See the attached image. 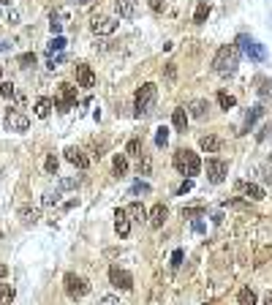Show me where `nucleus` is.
<instances>
[{
    "mask_svg": "<svg viewBox=\"0 0 272 305\" xmlns=\"http://www.w3.org/2000/svg\"><path fill=\"white\" fill-rule=\"evenodd\" d=\"M155 101H158V88L153 82H145L133 96V109H136V117H145L155 109Z\"/></svg>",
    "mask_w": 272,
    "mask_h": 305,
    "instance_id": "obj_1",
    "label": "nucleus"
},
{
    "mask_svg": "<svg viewBox=\"0 0 272 305\" xmlns=\"http://www.w3.org/2000/svg\"><path fill=\"white\" fill-rule=\"evenodd\" d=\"M237 63H239V46L237 44H226V46L218 49V54H215L212 68L218 74H231L237 68Z\"/></svg>",
    "mask_w": 272,
    "mask_h": 305,
    "instance_id": "obj_2",
    "label": "nucleus"
},
{
    "mask_svg": "<svg viewBox=\"0 0 272 305\" xmlns=\"http://www.w3.org/2000/svg\"><path fill=\"white\" fill-rule=\"evenodd\" d=\"M174 169L180 172L182 177H196L199 172H202V161H199V155L194 150H185V147H180L177 153H174Z\"/></svg>",
    "mask_w": 272,
    "mask_h": 305,
    "instance_id": "obj_3",
    "label": "nucleus"
},
{
    "mask_svg": "<svg viewBox=\"0 0 272 305\" xmlns=\"http://www.w3.org/2000/svg\"><path fill=\"white\" fill-rule=\"evenodd\" d=\"M90 292V284H87V278L76 275V272H68L66 275V294L71 300H82V297Z\"/></svg>",
    "mask_w": 272,
    "mask_h": 305,
    "instance_id": "obj_4",
    "label": "nucleus"
},
{
    "mask_svg": "<svg viewBox=\"0 0 272 305\" xmlns=\"http://www.w3.org/2000/svg\"><path fill=\"white\" fill-rule=\"evenodd\" d=\"M117 27H120V22L115 17H103V14L93 17V22H90V30L95 36H112V33H117Z\"/></svg>",
    "mask_w": 272,
    "mask_h": 305,
    "instance_id": "obj_5",
    "label": "nucleus"
},
{
    "mask_svg": "<svg viewBox=\"0 0 272 305\" xmlns=\"http://www.w3.org/2000/svg\"><path fill=\"white\" fill-rule=\"evenodd\" d=\"M76 104V88L74 85H68V82H63L60 85V98H55V109H58V112H68L71 106Z\"/></svg>",
    "mask_w": 272,
    "mask_h": 305,
    "instance_id": "obj_6",
    "label": "nucleus"
},
{
    "mask_svg": "<svg viewBox=\"0 0 272 305\" xmlns=\"http://www.w3.org/2000/svg\"><path fill=\"white\" fill-rule=\"evenodd\" d=\"M237 41H239V46H242V49H245V54H248V58L253 60V63H261V60L267 58V49H264V46H261L259 41H253V38H248V36H239Z\"/></svg>",
    "mask_w": 272,
    "mask_h": 305,
    "instance_id": "obj_7",
    "label": "nucleus"
},
{
    "mask_svg": "<svg viewBox=\"0 0 272 305\" xmlns=\"http://www.w3.org/2000/svg\"><path fill=\"white\" fill-rule=\"evenodd\" d=\"M6 128L14 131V134H22V131L30 128V117L17 112V109H9V112H6Z\"/></svg>",
    "mask_w": 272,
    "mask_h": 305,
    "instance_id": "obj_8",
    "label": "nucleus"
},
{
    "mask_svg": "<svg viewBox=\"0 0 272 305\" xmlns=\"http://www.w3.org/2000/svg\"><path fill=\"white\" fill-rule=\"evenodd\" d=\"M204 169H207V180H210V183H223L226 172H229L226 161H221V158H207Z\"/></svg>",
    "mask_w": 272,
    "mask_h": 305,
    "instance_id": "obj_9",
    "label": "nucleus"
},
{
    "mask_svg": "<svg viewBox=\"0 0 272 305\" xmlns=\"http://www.w3.org/2000/svg\"><path fill=\"white\" fill-rule=\"evenodd\" d=\"M109 281H112V286H115V289H123V292H131V289H133V278H131V272H128V270L112 267L109 270Z\"/></svg>",
    "mask_w": 272,
    "mask_h": 305,
    "instance_id": "obj_10",
    "label": "nucleus"
},
{
    "mask_svg": "<svg viewBox=\"0 0 272 305\" xmlns=\"http://www.w3.org/2000/svg\"><path fill=\"white\" fill-rule=\"evenodd\" d=\"M76 82H79V88H93L95 85V74H93V68L87 63L76 66Z\"/></svg>",
    "mask_w": 272,
    "mask_h": 305,
    "instance_id": "obj_11",
    "label": "nucleus"
},
{
    "mask_svg": "<svg viewBox=\"0 0 272 305\" xmlns=\"http://www.w3.org/2000/svg\"><path fill=\"white\" fill-rule=\"evenodd\" d=\"M115 232L120 237H128V234H131V218H128L125 210H117L115 213Z\"/></svg>",
    "mask_w": 272,
    "mask_h": 305,
    "instance_id": "obj_12",
    "label": "nucleus"
},
{
    "mask_svg": "<svg viewBox=\"0 0 272 305\" xmlns=\"http://www.w3.org/2000/svg\"><path fill=\"white\" fill-rule=\"evenodd\" d=\"M147 218H150V226H153V229H161L164 221L169 218V210H166V205H155L153 210H150Z\"/></svg>",
    "mask_w": 272,
    "mask_h": 305,
    "instance_id": "obj_13",
    "label": "nucleus"
},
{
    "mask_svg": "<svg viewBox=\"0 0 272 305\" xmlns=\"http://www.w3.org/2000/svg\"><path fill=\"white\" fill-rule=\"evenodd\" d=\"M237 188L242 191L248 199H253V202L264 199V188H261V185H256V183H237Z\"/></svg>",
    "mask_w": 272,
    "mask_h": 305,
    "instance_id": "obj_14",
    "label": "nucleus"
},
{
    "mask_svg": "<svg viewBox=\"0 0 272 305\" xmlns=\"http://www.w3.org/2000/svg\"><path fill=\"white\" fill-rule=\"evenodd\" d=\"M66 158H68L71 163H74L76 169H87V167H90V161H87V155H85L82 150H76V147H68V150H66Z\"/></svg>",
    "mask_w": 272,
    "mask_h": 305,
    "instance_id": "obj_15",
    "label": "nucleus"
},
{
    "mask_svg": "<svg viewBox=\"0 0 272 305\" xmlns=\"http://www.w3.org/2000/svg\"><path fill=\"white\" fill-rule=\"evenodd\" d=\"M115 9L123 19L136 17V0H115Z\"/></svg>",
    "mask_w": 272,
    "mask_h": 305,
    "instance_id": "obj_16",
    "label": "nucleus"
},
{
    "mask_svg": "<svg viewBox=\"0 0 272 305\" xmlns=\"http://www.w3.org/2000/svg\"><path fill=\"white\" fill-rule=\"evenodd\" d=\"M199 147H202L204 153H221V147H223V142H221L218 136L207 134V136H202V139H199Z\"/></svg>",
    "mask_w": 272,
    "mask_h": 305,
    "instance_id": "obj_17",
    "label": "nucleus"
},
{
    "mask_svg": "<svg viewBox=\"0 0 272 305\" xmlns=\"http://www.w3.org/2000/svg\"><path fill=\"white\" fill-rule=\"evenodd\" d=\"M125 213H128V218H131V221H145L147 218V210H145V205H142V202H131V205L125 207Z\"/></svg>",
    "mask_w": 272,
    "mask_h": 305,
    "instance_id": "obj_18",
    "label": "nucleus"
},
{
    "mask_svg": "<svg viewBox=\"0 0 272 305\" xmlns=\"http://www.w3.org/2000/svg\"><path fill=\"white\" fill-rule=\"evenodd\" d=\"M172 126L177 128V131H185V128H188V109H185V106H177V109H174Z\"/></svg>",
    "mask_w": 272,
    "mask_h": 305,
    "instance_id": "obj_19",
    "label": "nucleus"
},
{
    "mask_svg": "<svg viewBox=\"0 0 272 305\" xmlns=\"http://www.w3.org/2000/svg\"><path fill=\"white\" fill-rule=\"evenodd\" d=\"M66 19H68V14L63 11V9L52 11V14H49V27H52V33H60L63 25H66Z\"/></svg>",
    "mask_w": 272,
    "mask_h": 305,
    "instance_id": "obj_20",
    "label": "nucleus"
},
{
    "mask_svg": "<svg viewBox=\"0 0 272 305\" xmlns=\"http://www.w3.org/2000/svg\"><path fill=\"white\" fill-rule=\"evenodd\" d=\"M207 109H210V104H207L204 98H194V101L188 104V115H191V117H204Z\"/></svg>",
    "mask_w": 272,
    "mask_h": 305,
    "instance_id": "obj_21",
    "label": "nucleus"
},
{
    "mask_svg": "<svg viewBox=\"0 0 272 305\" xmlns=\"http://www.w3.org/2000/svg\"><path fill=\"white\" fill-rule=\"evenodd\" d=\"M33 112H36V117H41V120H46V117H49V112H52V101L49 98H38L36 101V106H33Z\"/></svg>",
    "mask_w": 272,
    "mask_h": 305,
    "instance_id": "obj_22",
    "label": "nucleus"
},
{
    "mask_svg": "<svg viewBox=\"0 0 272 305\" xmlns=\"http://www.w3.org/2000/svg\"><path fill=\"white\" fill-rule=\"evenodd\" d=\"M210 11H212V6L207 3V0H202V3L196 6V14H194V22L196 25H204L207 22V17H210Z\"/></svg>",
    "mask_w": 272,
    "mask_h": 305,
    "instance_id": "obj_23",
    "label": "nucleus"
},
{
    "mask_svg": "<svg viewBox=\"0 0 272 305\" xmlns=\"http://www.w3.org/2000/svg\"><path fill=\"white\" fill-rule=\"evenodd\" d=\"M261 115H264V106H261V104H259V106H253L251 112L245 115V131H251V128H253V123L259 120Z\"/></svg>",
    "mask_w": 272,
    "mask_h": 305,
    "instance_id": "obj_24",
    "label": "nucleus"
},
{
    "mask_svg": "<svg viewBox=\"0 0 272 305\" xmlns=\"http://www.w3.org/2000/svg\"><path fill=\"white\" fill-rule=\"evenodd\" d=\"M125 155H131V158H142V139H128Z\"/></svg>",
    "mask_w": 272,
    "mask_h": 305,
    "instance_id": "obj_25",
    "label": "nucleus"
},
{
    "mask_svg": "<svg viewBox=\"0 0 272 305\" xmlns=\"http://www.w3.org/2000/svg\"><path fill=\"white\" fill-rule=\"evenodd\" d=\"M237 305H256V292L251 286H245L242 292H239V297H237Z\"/></svg>",
    "mask_w": 272,
    "mask_h": 305,
    "instance_id": "obj_26",
    "label": "nucleus"
},
{
    "mask_svg": "<svg viewBox=\"0 0 272 305\" xmlns=\"http://www.w3.org/2000/svg\"><path fill=\"white\" fill-rule=\"evenodd\" d=\"M218 104H221V109H234V106H237V98L229 96L226 90H221V93H218Z\"/></svg>",
    "mask_w": 272,
    "mask_h": 305,
    "instance_id": "obj_27",
    "label": "nucleus"
},
{
    "mask_svg": "<svg viewBox=\"0 0 272 305\" xmlns=\"http://www.w3.org/2000/svg\"><path fill=\"white\" fill-rule=\"evenodd\" d=\"M112 169H115V177H123L128 172V158H125V155H115V167H112Z\"/></svg>",
    "mask_w": 272,
    "mask_h": 305,
    "instance_id": "obj_28",
    "label": "nucleus"
},
{
    "mask_svg": "<svg viewBox=\"0 0 272 305\" xmlns=\"http://www.w3.org/2000/svg\"><path fill=\"white\" fill-rule=\"evenodd\" d=\"M14 302V289L9 284H0V305H11Z\"/></svg>",
    "mask_w": 272,
    "mask_h": 305,
    "instance_id": "obj_29",
    "label": "nucleus"
},
{
    "mask_svg": "<svg viewBox=\"0 0 272 305\" xmlns=\"http://www.w3.org/2000/svg\"><path fill=\"white\" fill-rule=\"evenodd\" d=\"M19 218H22V224H36L38 221V210H30V207H22L19 210Z\"/></svg>",
    "mask_w": 272,
    "mask_h": 305,
    "instance_id": "obj_30",
    "label": "nucleus"
},
{
    "mask_svg": "<svg viewBox=\"0 0 272 305\" xmlns=\"http://www.w3.org/2000/svg\"><path fill=\"white\" fill-rule=\"evenodd\" d=\"M207 213V207L204 205H194V207H182V218H199V215H204Z\"/></svg>",
    "mask_w": 272,
    "mask_h": 305,
    "instance_id": "obj_31",
    "label": "nucleus"
},
{
    "mask_svg": "<svg viewBox=\"0 0 272 305\" xmlns=\"http://www.w3.org/2000/svg\"><path fill=\"white\" fill-rule=\"evenodd\" d=\"M63 49H66V38H63V36H55L52 41H49V46H46V52H49V54L63 52Z\"/></svg>",
    "mask_w": 272,
    "mask_h": 305,
    "instance_id": "obj_32",
    "label": "nucleus"
},
{
    "mask_svg": "<svg viewBox=\"0 0 272 305\" xmlns=\"http://www.w3.org/2000/svg\"><path fill=\"white\" fill-rule=\"evenodd\" d=\"M155 145H158V147H166V145H169V128H166V126L158 128V134H155Z\"/></svg>",
    "mask_w": 272,
    "mask_h": 305,
    "instance_id": "obj_33",
    "label": "nucleus"
},
{
    "mask_svg": "<svg viewBox=\"0 0 272 305\" xmlns=\"http://www.w3.org/2000/svg\"><path fill=\"white\" fill-rule=\"evenodd\" d=\"M17 63L22 68H30V66H36V52H28V54H19V60Z\"/></svg>",
    "mask_w": 272,
    "mask_h": 305,
    "instance_id": "obj_34",
    "label": "nucleus"
},
{
    "mask_svg": "<svg viewBox=\"0 0 272 305\" xmlns=\"http://www.w3.org/2000/svg\"><path fill=\"white\" fill-rule=\"evenodd\" d=\"M63 63H66V54L60 52V54H49V63H46V66H49L52 71H55V68H60Z\"/></svg>",
    "mask_w": 272,
    "mask_h": 305,
    "instance_id": "obj_35",
    "label": "nucleus"
},
{
    "mask_svg": "<svg viewBox=\"0 0 272 305\" xmlns=\"http://www.w3.org/2000/svg\"><path fill=\"white\" fill-rule=\"evenodd\" d=\"M44 169L49 172V175H58V158H55V155H46V161H44Z\"/></svg>",
    "mask_w": 272,
    "mask_h": 305,
    "instance_id": "obj_36",
    "label": "nucleus"
},
{
    "mask_svg": "<svg viewBox=\"0 0 272 305\" xmlns=\"http://www.w3.org/2000/svg\"><path fill=\"white\" fill-rule=\"evenodd\" d=\"M41 202H44V205H58V202H60V191H46Z\"/></svg>",
    "mask_w": 272,
    "mask_h": 305,
    "instance_id": "obj_37",
    "label": "nucleus"
},
{
    "mask_svg": "<svg viewBox=\"0 0 272 305\" xmlns=\"http://www.w3.org/2000/svg\"><path fill=\"white\" fill-rule=\"evenodd\" d=\"M131 193H133V197H142V193H150V185H147V183H142V180H139V183H133Z\"/></svg>",
    "mask_w": 272,
    "mask_h": 305,
    "instance_id": "obj_38",
    "label": "nucleus"
},
{
    "mask_svg": "<svg viewBox=\"0 0 272 305\" xmlns=\"http://www.w3.org/2000/svg\"><path fill=\"white\" fill-rule=\"evenodd\" d=\"M14 93H17V90H14L11 82H0V96H3V98H11Z\"/></svg>",
    "mask_w": 272,
    "mask_h": 305,
    "instance_id": "obj_39",
    "label": "nucleus"
},
{
    "mask_svg": "<svg viewBox=\"0 0 272 305\" xmlns=\"http://www.w3.org/2000/svg\"><path fill=\"white\" fill-rule=\"evenodd\" d=\"M76 183H79L76 177H66V180H60V188H58V191H68V188H74Z\"/></svg>",
    "mask_w": 272,
    "mask_h": 305,
    "instance_id": "obj_40",
    "label": "nucleus"
},
{
    "mask_svg": "<svg viewBox=\"0 0 272 305\" xmlns=\"http://www.w3.org/2000/svg\"><path fill=\"white\" fill-rule=\"evenodd\" d=\"M180 264H182V251L177 248V251L172 254V267H180Z\"/></svg>",
    "mask_w": 272,
    "mask_h": 305,
    "instance_id": "obj_41",
    "label": "nucleus"
},
{
    "mask_svg": "<svg viewBox=\"0 0 272 305\" xmlns=\"http://www.w3.org/2000/svg\"><path fill=\"white\" fill-rule=\"evenodd\" d=\"M147 3H150V9H153L155 14H161V11H164V3H161V0H147Z\"/></svg>",
    "mask_w": 272,
    "mask_h": 305,
    "instance_id": "obj_42",
    "label": "nucleus"
},
{
    "mask_svg": "<svg viewBox=\"0 0 272 305\" xmlns=\"http://www.w3.org/2000/svg\"><path fill=\"white\" fill-rule=\"evenodd\" d=\"M150 172V158H142L139 161V175H147Z\"/></svg>",
    "mask_w": 272,
    "mask_h": 305,
    "instance_id": "obj_43",
    "label": "nucleus"
},
{
    "mask_svg": "<svg viewBox=\"0 0 272 305\" xmlns=\"http://www.w3.org/2000/svg\"><path fill=\"white\" fill-rule=\"evenodd\" d=\"M101 305H120V300H117V297H112V294H106V297H101Z\"/></svg>",
    "mask_w": 272,
    "mask_h": 305,
    "instance_id": "obj_44",
    "label": "nucleus"
},
{
    "mask_svg": "<svg viewBox=\"0 0 272 305\" xmlns=\"http://www.w3.org/2000/svg\"><path fill=\"white\" fill-rule=\"evenodd\" d=\"M191 188H194V180H191V177H188V180H185V183H182V185H180V191H177V193H188Z\"/></svg>",
    "mask_w": 272,
    "mask_h": 305,
    "instance_id": "obj_45",
    "label": "nucleus"
},
{
    "mask_svg": "<svg viewBox=\"0 0 272 305\" xmlns=\"http://www.w3.org/2000/svg\"><path fill=\"white\" fill-rule=\"evenodd\" d=\"M166 76H169V79H174V76H177V71H174V66H169V68H166Z\"/></svg>",
    "mask_w": 272,
    "mask_h": 305,
    "instance_id": "obj_46",
    "label": "nucleus"
},
{
    "mask_svg": "<svg viewBox=\"0 0 272 305\" xmlns=\"http://www.w3.org/2000/svg\"><path fill=\"white\" fill-rule=\"evenodd\" d=\"M6 275H9V267H6V264H0V281H3Z\"/></svg>",
    "mask_w": 272,
    "mask_h": 305,
    "instance_id": "obj_47",
    "label": "nucleus"
},
{
    "mask_svg": "<svg viewBox=\"0 0 272 305\" xmlns=\"http://www.w3.org/2000/svg\"><path fill=\"white\" fill-rule=\"evenodd\" d=\"M194 232H204V224L202 221H194Z\"/></svg>",
    "mask_w": 272,
    "mask_h": 305,
    "instance_id": "obj_48",
    "label": "nucleus"
},
{
    "mask_svg": "<svg viewBox=\"0 0 272 305\" xmlns=\"http://www.w3.org/2000/svg\"><path fill=\"white\" fill-rule=\"evenodd\" d=\"M74 3H76V6H90L93 0H74Z\"/></svg>",
    "mask_w": 272,
    "mask_h": 305,
    "instance_id": "obj_49",
    "label": "nucleus"
},
{
    "mask_svg": "<svg viewBox=\"0 0 272 305\" xmlns=\"http://www.w3.org/2000/svg\"><path fill=\"white\" fill-rule=\"evenodd\" d=\"M264 305H272V292H267V297H264Z\"/></svg>",
    "mask_w": 272,
    "mask_h": 305,
    "instance_id": "obj_50",
    "label": "nucleus"
},
{
    "mask_svg": "<svg viewBox=\"0 0 272 305\" xmlns=\"http://www.w3.org/2000/svg\"><path fill=\"white\" fill-rule=\"evenodd\" d=\"M0 3H11V0H0Z\"/></svg>",
    "mask_w": 272,
    "mask_h": 305,
    "instance_id": "obj_51",
    "label": "nucleus"
},
{
    "mask_svg": "<svg viewBox=\"0 0 272 305\" xmlns=\"http://www.w3.org/2000/svg\"><path fill=\"white\" fill-rule=\"evenodd\" d=\"M0 175H3V163H0Z\"/></svg>",
    "mask_w": 272,
    "mask_h": 305,
    "instance_id": "obj_52",
    "label": "nucleus"
},
{
    "mask_svg": "<svg viewBox=\"0 0 272 305\" xmlns=\"http://www.w3.org/2000/svg\"><path fill=\"white\" fill-rule=\"evenodd\" d=\"M0 76H3V68H0Z\"/></svg>",
    "mask_w": 272,
    "mask_h": 305,
    "instance_id": "obj_53",
    "label": "nucleus"
},
{
    "mask_svg": "<svg viewBox=\"0 0 272 305\" xmlns=\"http://www.w3.org/2000/svg\"><path fill=\"white\" fill-rule=\"evenodd\" d=\"M0 237H3V232H0Z\"/></svg>",
    "mask_w": 272,
    "mask_h": 305,
    "instance_id": "obj_54",
    "label": "nucleus"
}]
</instances>
